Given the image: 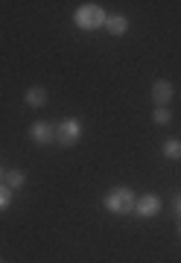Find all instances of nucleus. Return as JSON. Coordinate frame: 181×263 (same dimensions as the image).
I'll return each instance as SVG.
<instances>
[{"label":"nucleus","mask_w":181,"mask_h":263,"mask_svg":"<svg viewBox=\"0 0 181 263\" xmlns=\"http://www.w3.org/2000/svg\"><path fill=\"white\" fill-rule=\"evenodd\" d=\"M103 205L108 214H117V216H132L134 208H137V193L132 187H111L105 193Z\"/></svg>","instance_id":"nucleus-1"},{"label":"nucleus","mask_w":181,"mask_h":263,"mask_svg":"<svg viewBox=\"0 0 181 263\" xmlns=\"http://www.w3.org/2000/svg\"><path fill=\"white\" fill-rule=\"evenodd\" d=\"M105 21H108V15H105V9L99 3H82V6L73 12V24H76L79 29H88V32L103 29Z\"/></svg>","instance_id":"nucleus-2"},{"label":"nucleus","mask_w":181,"mask_h":263,"mask_svg":"<svg viewBox=\"0 0 181 263\" xmlns=\"http://www.w3.org/2000/svg\"><path fill=\"white\" fill-rule=\"evenodd\" d=\"M82 138V120L79 117H65L56 123V143L58 146H76Z\"/></svg>","instance_id":"nucleus-3"},{"label":"nucleus","mask_w":181,"mask_h":263,"mask_svg":"<svg viewBox=\"0 0 181 263\" xmlns=\"http://www.w3.org/2000/svg\"><path fill=\"white\" fill-rule=\"evenodd\" d=\"M29 141L38 143V146H50V143H56V123L35 120L32 126H29Z\"/></svg>","instance_id":"nucleus-4"},{"label":"nucleus","mask_w":181,"mask_h":263,"mask_svg":"<svg viewBox=\"0 0 181 263\" xmlns=\"http://www.w3.org/2000/svg\"><path fill=\"white\" fill-rule=\"evenodd\" d=\"M134 214L140 216V219H152V216H158L161 214V199L155 196V193H143V196H137Z\"/></svg>","instance_id":"nucleus-5"},{"label":"nucleus","mask_w":181,"mask_h":263,"mask_svg":"<svg viewBox=\"0 0 181 263\" xmlns=\"http://www.w3.org/2000/svg\"><path fill=\"white\" fill-rule=\"evenodd\" d=\"M170 100H172V82L158 79V82L152 85V103H155V108H167Z\"/></svg>","instance_id":"nucleus-6"},{"label":"nucleus","mask_w":181,"mask_h":263,"mask_svg":"<svg viewBox=\"0 0 181 263\" xmlns=\"http://www.w3.org/2000/svg\"><path fill=\"white\" fill-rule=\"evenodd\" d=\"M24 100H27L29 108H44L50 100L47 88H41V85H32V88H27V94H24Z\"/></svg>","instance_id":"nucleus-7"},{"label":"nucleus","mask_w":181,"mask_h":263,"mask_svg":"<svg viewBox=\"0 0 181 263\" xmlns=\"http://www.w3.org/2000/svg\"><path fill=\"white\" fill-rule=\"evenodd\" d=\"M105 29H108L114 38H123L126 32H129V18H126V15H108Z\"/></svg>","instance_id":"nucleus-8"},{"label":"nucleus","mask_w":181,"mask_h":263,"mask_svg":"<svg viewBox=\"0 0 181 263\" xmlns=\"http://www.w3.org/2000/svg\"><path fill=\"white\" fill-rule=\"evenodd\" d=\"M161 155L170 161H181V141L178 138H167V141L161 143Z\"/></svg>","instance_id":"nucleus-9"},{"label":"nucleus","mask_w":181,"mask_h":263,"mask_svg":"<svg viewBox=\"0 0 181 263\" xmlns=\"http://www.w3.org/2000/svg\"><path fill=\"white\" fill-rule=\"evenodd\" d=\"M3 184L9 190H21L27 184V176H24V170H6V176H3Z\"/></svg>","instance_id":"nucleus-10"},{"label":"nucleus","mask_w":181,"mask_h":263,"mask_svg":"<svg viewBox=\"0 0 181 263\" xmlns=\"http://www.w3.org/2000/svg\"><path fill=\"white\" fill-rule=\"evenodd\" d=\"M170 120H172L170 108H155L152 111V123H158V126H170Z\"/></svg>","instance_id":"nucleus-11"},{"label":"nucleus","mask_w":181,"mask_h":263,"mask_svg":"<svg viewBox=\"0 0 181 263\" xmlns=\"http://www.w3.org/2000/svg\"><path fill=\"white\" fill-rule=\"evenodd\" d=\"M12 196H15V190H9L6 184H0V211H6L12 205Z\"/></svg>","instance_id":"nucleus-12"},{"label":"nucleus","mask_w":181,"mask_h":263,"mask_svg":"<svg viewBox=\"0 0 181 263\" xmlns=\"http://www.w3.org/2000/svg\"><path fill=\"white\" fill-rule=\"evenodd\" d=\"M172 208H175V216L181 219V190L175 193V196H172Z\"/></svg>","instance_id":"nucleus-13"},{"label":"nucleus","mask_w":181,"mask_h":263,"mask_svg":"<svg viewBox=\"0 0 181 263\" xmlns=\"http://www.w3.org/2000/svg\"><path fill=\"white\" fill-rule=\"evenodd\" d=\"M3 176H6V170L0 167V184H3Z\"/></svg>","instance_id":"nucleus-14"},{"label":"nucleus","mask_w":181,"mask_h":263,"mask_svg":"<svg viewBox=\"0 0 181 263\" xmlns=\"http://www.w3.org/2000/svg\"><path fill=\"white\" fill-rule=\"evenodd\" d=\"M178 234H181V219H178Z\"/></svg>","instance_id":"nucleus-15"},{"label":"nucleus","mask_w":181,"mask_h":263,"mask_svg":"<svg viewBox=\"0 0 181 263\" xmlns=\"http://www.w3.org/2000/svg\"><path fill=\"white\" fill-rule=\"evenodd\" d=\"M0 263H3V260H0Z\"/></svg>","instance_id":"nucleus-16"}]
</instances>
